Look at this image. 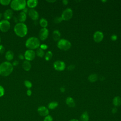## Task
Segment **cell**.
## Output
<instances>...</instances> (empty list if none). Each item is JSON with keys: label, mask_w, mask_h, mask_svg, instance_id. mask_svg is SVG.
<instances>
[{"label": "cell", "mask_w": 121, "mask_h": 121, "mask_svg": "<svg viewBox=\"0 0 121 121\" xmlns=\"http://www.w3.org/2000/svg\"><path fill=\"white\" fill-rule=\"evenodd\" d=\"M66 104L69 107L73 108L75 106L76 104L74 100L71 97H68L66 99Z\"/></svg>", "instance_id": "cell-15"}, {"label": "cell", "mask_w": 121, "mask_h": 121, "mask_svg": "<svg viewBox=\"0 0 121 121\" xmlns=\"http://www.w3.org/2000/svg\"><path fill=\"white\" fill-rule=\"evenodd\" d=\"M5 90L3 87L0 85V97L4 95Z\"/></svg>", "instance_id": "cell-32"}, {"label": "cell", "mask_w": 121, "mask_h": 121, "mask_svg": "<svg viewBox=\"0 0 121 121\" xmlns=\"http://www.w3.org/2000/svg\"><path fill=\"white\" fill-rule=\"evenodd\" d=\"M93 38L95 42L99 43L103 40L104 38V34L102 32L97 31L95 32L93 35Z\"/></svg>", "instance_id": "cell-12"}, {"label": "cell", "mask_w": 121, "mask_h": 121, "mask_svg": "<svg viewBox=\"0 0 121 121\" xmlns=\"http://www.w3.org/2000/svg\"><path fill=\"white\" fill-rule=\"evenodd\" d=\"M37 112L40 115L42 116H44L49 115V110L47 108L44 106H41L37 109Z\"/></svg>", "instance_id": "cell-13"}, {"label": "cell", "mask_w": 121, "mask_h": 121, "mask_svg": "<svg viewBox=\"0 0 121 121\" xmlns=\"http://www.w3.org/2000/svg\"><path fill=\"white\" fill-rule=\"evenodd\" d=\"M25 45L29 50H34L40 47V42L39 39L36 37H30L26 41Z\"/></svg>", "instance_id": "cell-3"}, {"label": "cell", "mask_w": 121, "mask_h": 121, "mask_svg": "<svg viewBox=\"0 0 121 121\" xmlns=\"http://www.w3.org/2000/svg\"><path fill=\"white\" fill-rule=\"evenodd\" d=\"M14 52L12 51L9 50L6 52L5 57L6 59L8 61H10L13 60V59L14 58Z\"/></svg>", "instance_id": "cell-19"}, {"label": "cell", "mask_w": 121, "mask_h": 121, "mask_svg": "<svg viewBox=\"0 0 121 121\" xmlns=\"http://www.w3.org/2000/svg\"><path fill=\"white\" fill-rule=\"evenodd\" d=\"M97 79H98V76L95 74H91L88 77V80L91 82L96 81L97 80Z\"/></svg>", "instance_id": "cell-26"}, {"label": "cell", "mask_w": 121, "mask_h": 121, "mask_svg": "<svg viewBox=\"0 0 121 121\" xmlns=\"http://www.w3.org/2000/svg\"><path fill=\"white\" fill-rule=\"evenodd\" d=\"M47 1L49 2H55V0H47Z\"/></svg>", "instance_id": "cell-46"}, {"label": "cell", "mask_w": 121, "mask_h": 121, "mask_svg": "<svg viewBox=\"0 0 121 121\" xmlns=\"http://www.w3.org/2000/svg\"><path fill=\"white\" fill-rule=\"evenodd\" d=\"M35 52L32 50H26L24 53V57L26 60L28 61L33 60L35 57Z\"/></svg>", "instance_id": "cell-8"}, {"label": "cell", "mask_w": 121, "mask_h": 121, "mask_svg": "<svg viewBox=\"0 0 121 121\" xmlns=\"http://www.w3.org/2000/svg\"><path fill=\"white\" fill-rule=\"evenodd\" d=\"M24 85L28 89H29L30 88H31L32 86V84L31 83V82H30V81L28 80H26L24 81Z\"/></svg>", "instance_id": "cell-28"}, {"label": "cell", "mask_w": 121, "mask_h": 121, "mask_svg": "<svg viewBox=\"0 0 121 121\" xmlns=\"http://www.w3.org/2000/svg\"><path fill=\"white\" fill-rule=\"evenodd\" d=\"M11 1L10 0H0V3L2 5L7 6L10 3Z\"/></svg>", "instance_id": "cell-29"}, {"label": "cell", "mask_w": 121, "mask_h": 121, "mask_svg": "<svg viewBox=\"0 0 121 121\" xmlns=\"http://www.w3.org/2000/svg\"><path fill=\"white\" fill-rule=\"evenodd\" d=\"M10 27V24L9 20L3 19L0 21V30L2 32H7Z\"/></svg>", "instance_id": "cell-7"}, {"label": "cell", "mask_w": 121, "mask_h": 121, "mask_svg": "<svg viewBox=\"0 0 121 121\" xmlns=\"http://www.w3.org/2000/svg\"><path fill=\"white\" fill-rule=\"evenodd\" d=\"M60 91L61 92L63 93V92H64L65 91V88L64 87H61L60 88Z\"/></svg>", "instance_id": "cell-41"}, {"label": "cell", "mask_w": 121, "mask_h": 121, "mask_svg": "<svg viewBox=\"0 0 121 121\" xmlns=\"http://www.w3.org/2000/svg\"><path fill=\"white\" fill-rule=\"evenodd\" d=\"M117 111H118V109H117V108L116 107H114L112 109V112L113 114H115V113H117Z\"/></svg>", "instance_id": "cell-36"}, {"label": "cell", "mask_w": 121, "mask_h": 121, "mask_svg": "<svg viewBox=\"0 0 121 121\" xmlns=\"http://www.w3.org/2000/svg\"><path fill=\"white\" fill-rule=\"evenodd\" d=\"M13 70V66L9 61H6L0 64V75L3 77L9 76Z\"/></svg>", "instance_id": "cell-1"}, {"label": "cell", "mask_w": 121, "mask_h": 121, "mask_svg": "<svg viewBox=\"0 0 121 121\" xmlns=\"http://www.w3.org/2000/svg\"><path fill=\"white\" fill-rule=\"evenodd\" d=\"M111 39L112 41H115L117 39V35H112L111 36Z\"/></svg>", "instance_id": "cell-35"}, {"label": "cell", "mask_w": 121, "mask_h": 121, "mask_svg": "<svg viewBox=\"0 0 121 121\" xmlns=\"http://www.w3.org/2000/svg\"><path fill=\"white\" fill-rule=\"evenodd\" d=\"M71 46L70 42L65 39H60L57 43L58 47L60 49L64 51H66L69 50Z\"/></svg>", "instance_id": "cell-5"}, {"label": "cell", "mask_w": 121, "mask_h": 121, "mask_svg": "<svg viewBox=\"0 0 121 121\" xmlns=\"http://www.w3.org/2000/svg\"><path fill=\"white\" fill-rule=\"evenodd\" d=\"M43 121H53V118L52 116L48 115L44 117Z\"/></svg>", "instance_id": "cell-31"}, {"label": "cell", "mask_w": 121, "mask_h": 121, "mask_svg": "<svg viewBox=\"0 0 121 121\" xmlns=\"http://www.w3.org/2000/svg\"><path fill=\"white\" fill-rule=\"evenodd\" d=\"M26 94L28 96H31V95H32V91L31 90L29 89H28L26 91Z\"/></svg>", "instance_id": "cell-39"}, {"label": "cell", "mask_w": 121, "mask_h": 121, "mask_svg": "<svg viewBox=\"0 0 121 121\" xmlns=\"http://www.w3.org/2000/svg\"><path fill=\"white\" fill-rule=\"evenodd\" d=\"M52 57V53L51 51H48L45 54V59L47 60H50Z\"/></svg>", "instance_id": "cell-27"}, {"label": "cell", "mask_w": 121, "mask_h": 121, "mask_svg": "<svg viewBox=\"0 0 121 121\" xmlns=\"http://www.w3.org/2000/svg\"><path fill=\"white\" fill-rule=\"evenodd\" d=\"M58 105H59V104H58V102H57L56 101H53V102H50L48 104V107L49 109L53 110V109H55L58 106Z\"/></svg>", "instance_id": "cell-23"}, {"label": "cell", "mask_w": 121, "mask_h": 121, "mask_svg": "<svg viewBox=\"0 0 121 121\" xmlns=\"http://www.w3.org/2000/svg\"><path fill=\"white\" fill-rule=\"evenodd\" d=\"M18 20L20 22V23H23L24 22L26 18V15L25 13L22 11L20 12L18 16Z\"/></svg>", "instance_id": "cell-20"}, {"label": "cell", "mask_w": 121, "mask_h": 121, "mask_svg": "<svg viewBox=\"0 0 121 121\" xmlns=\"http://www.w3.org/2000/svg\"><path fill=\"white\" fill-rule=\"evenodd\" d=\"M2 14L1 13H0V19L1 18V17H2Z\"/></svg>", "instance_id": "cell-47"}, {"label": "cell", "mask_w": 121, "mask_h": 121, "mask_svg": "<svg viewBox=\"0 0 121 121\" xmlns=\"http://www.w3.org/2000/svg\"><path fill=\"white\" fill-rule=\"evenodd\" d=\"M112 103L115 107L119 106L121 104V98L119 96L114 97L112 100Z\"/></svg>", "instance_id": "cell-21"}, {"label": "cell", "mask_w": 121, "mask_h": 121, "mask_svg": "<svg viewBox=\"0 0 121 121\" xmlns=\"http://www.w3.org/2000/svg\"><path fill=\"white\" fill-rule=\"evenodd\" d=\"M49 35V31L46 28H42L39 33V37L40 40L44 41L47 39Z\"/></svg>", "instance_id": "cell-10"}, {"label": "cell", "mask_w": 121, "mask_h": 121, "mask_svg": "<svg viewBox=\"0 0 121 121\" xmlns=\"http://www.w3.org/2000/svg\"><path fill=\"white\" fill-rule=\"evenodd\" d=\"M52 38L55 41H59L60 38V33L58 30H55L52 35Z\"/></svg>", "instance_id": "cell-18"}, {"label": "cell", "mask_w": 121, "mask_h": 121, "mask_svg": "<svg viewBox=\"0 0 121 121\" xmlns=\"http://www.w3.org/2000/svg\"><path fill=\"white\" fill-rule=\"evenodd\" d=\"M18 63H19V61L17 60H15L14 61H13L12 64L13 66H16L18 64Z\"/></svg>", "instance_id": "cell-37"}, {"label": "cell", "mask_w": 121, "mask_h": 121, "mask_svg": "<svg viewBox=\"0 0 121 121\" xmlns=\"http://www.w3.org/2000/svg\"><path fill=\"white\" fill-rule=\"evenodd\" d=\"M69 121H79L77 120V119H71V120H69Z\"/></svg>", "instance_id": "cell-45"}, {"label": "cell", "mask_w": 121, "mask_h": 121, "mask_svg": "<svg viewBox=\"0 0 121 121\" xmlns=\"http://www.w3.org/2000/svg\"><path fill=\"white\" fill-rule=\"evenodd\" d=\"M62 3L64 4V5H67L68 3V1L67 0H64L62 1Z\"/></svg>", "instance_id": "cell-43"}, {"label": "cell", "mask_w": 121, "mask_h": 121, "mask_svg": "<svg viewBox=\"0 0 121 121\" xmlns=\"http://www.w3.org/2000/svg\"><path fill=\"white\" fill-rule=\"evenodd\" d=\"M74 66L73 65H70L68 67V69L69 70H72L74 69Z\"/></svg>", "instance_id": "cell-38"}, {"label": "cell", "mask_w": 121, "mask_h": 121, "mask_svg": "<svg viewBox=\"0 0 121 121\" xmlns=\"http://www.w3.org/2000/svg\"><path fill=\"white\" fill-rule=\"evenodd\" d=\"M38 4L37 0H28L26 1V5L28 7L31 9H33L35 8Z\"/></svg>", "instance_id": "cell-16"}, {"label": "cell", "mask_w": 121, "mask_h": 121, "mask_svg": "<svg viewBox=\"0 0 121 121\" xmlns=\"http://www.w3.org/2000/svg\"><path fill=\"white\" fill-rule=\"evenodd\" d=\"M23 11V12H24V13H25L26 14V13H27V12H28V10L26 8H25V9L23 10V11Z\"/></svg>", "instance_id": "cell-42"}, {"label": "cell", "mask_w": 121, "mask_h": 121, "mask_svg": "<svg viewBox=\"0 0 121 121\" xmlns=\"http://www.w3.org/2000/svg\"></svg>", "instance_id": "cell-48"}, {"label": "cell", "mask_w": 121, "mask_h": 121, "mask_svg": "<svg viewBox=\"0 0 121 121\" xmlns=\"http://www.w3.org/2000/svg\"><path fill=\"white\" fill-rule=\"evenodd\" d=\"M39 24L43 28H46L48 26V21L45 18H42L39 21Z\"/></svg>", "instance_id": "cell-24"}, {"label": "cell", "mask_w": 121, "mask_h": 121, "mask_svg": "<svg viewBox=\"0 0 121 121\" xmlns=\"http://www.w3.org/2000/svg\"><path fill=\"white\" fill-rule=\"evenodd\" d=\"M29 17L33 20L36 21L39 18V14L35 9H30L28 11Z\"/></svg>", "instance_id": "cell-11"}, {"label": "cell", "mask_w": 121, "mask_h": 121, "mask_svg": "<svg viewBox=\"0 0 121 121\" xmlns=\"http://www.w3.org/2000/svg\"><path fill=\"white\" fill-rule=\"evenodd\" d=\"M22 68L26 71H29L31 68V64L28 60H24L22 63Z\"/></svg>", "instance_id": "cell-17"}, {"label": "cell", "mask_w": 121, "mask_h": 121, "mask_svg": "<svg viewBox=\"0 0 121 121\" xmlns=\"http://www.w3.org/2000/svg\"><path fill=\"white\" fill-rule=\"evenodd\" d=\"M62 19L61 18V17H55L54 19V23H56V24H58V23H60L62 21Z\"/></svg>", "instance_id": "cell-30"}, {"label": "cell", "mask_w": 121, "mask_h": 121, "mask_svg": "<svg viewBox=\"0 0 121 121\" xmlns=\"http://www.w3.org/2000/svg\"><path fill=\"white\" fill-rule=\"evenodd\" d=\"M53 67L56 70L62 71L65 68V64L63 61L57 60L54 62Z\"/></svg>", "instance_id": "cell-9"}, {"label": "cell", "mask_w": 121, "mask_h": 121, "mask_svg": "<svg viewBox=\"0 0 121 121\" xmlns=\"http://www.w3.org/2000/svg\"><path fill=\"white\" fill-rule=\"evenodd\" d=\"M13 19H14V21H15L16 23H17V21H18V18H17V17H13Z\"/></svg>", "instance_id": "cell-44"}, {"label": "cell", "mask_w": 121, "mask_h": 121, "mask_svg": "<svg viewBox=\"0 0 121 121\" xmlns=\"http://www.w3.org/2000/svg\"><path fill=\"white\" fill-rule=\"evenodd\" d=\"M73 16V11L70 8L65 9L61 14V18L63 20L67 21L71 18Z\"/></svg>", "instance_id": "cell-6"}, {"label": "cell", "mask_w": 121, "mask_h": 121, "mask_svg": "<svg viewBox=\"0 0 121 121\" xmlns=\"http://www.w3.org/2000/svg\"><path fill=\"white\" fill-rule=\"evenodd\" d=\"M10 7L14 10H23L26 8V1L25 0H13L10 3Z\"/></svg>", "instance_id": "cell-4"}, {"label": "cell", "mask_w": 121, "mask_h": 121, "mask_svg": "<svg viewBox=\"0 0 121 121\" xmlns=\"http://www.w3.org/2000/svg\"><path fill=\"white\" fill-rule=\"evenodd\" d=\"M89 115L88 112L86 111L83 112L80 116L79 121H89Z\"/></svg>", "instance_id": "cell-22"}, {"label": "cell", "mask_w": 121, "mask_h": 121, "mask_svg": "<svg viewBox=\"0 0 121 121\" xmlns=\"http://www.w3.org/2000/svg\"><path fill=\"white\" fill-rule=\"evenodd\" d=\"M5 48L2 45L0 44V54H2L4 52Z\"/></svg>", "instance_id": "cell-34"}, {"label": "cell", "mask_w": 121, "mask_h": 121, "mask_svg": "<svg viewBox=\"0 0 121 121\" xmlns=\"http://www.w3.org/2000/svg\"><path fill=\"white\" fill-rule=\"evenodd\" d=\"M14 31L16 35L20 37L25 36L27 34V27L24 23H17L14 27Z\"/></svg>", "instance_id": "cell-2"}, {"label": "cell", "mask_w": 121, "mask_h": 121, "mask_svg": "<svg viewBox=\"0 0 121 121\" xmlns=\"http://www.w3.org/2000/svg\"><path fill=\"white\" fill-rule=\"evenodd\" d=\"M35 54L37 56H38L40 58L43 57L45 55L44 51L43 50H42V49H41L40 47H39L37 49V50L36 51V52H35Z\"/></svg>", "instance_id": "cell-25"}, {"label": "cell", "mask_w": 121, "mask_h": 121, "mask_svg": "<svg viewBox=\"0 0 121 121\" xmlns=\"http://www.w3.org/2000/svg\"><path fill=\"white\" fill-rule=\"evenodd\" d=\"M18 58L20 59V60H24V59H25L24 55H23V54H20L18 55Z\"/></svg>", "instance_id": "cell-40"}, {"label": "cell", "mask_w": 121, "mask_h": 121, "mask_svg": "<svg viewBox=\"0 0 121 121\" xmlns=\"http://www.w3.org/2000/svg\"><path fill=\"white\" fill-rule=\"evenodd\" d=\"M41 49H42V50H43V51L45 50H46L47 48H48V46L46 44H40V46L39 47Z\"/></svg>", "instance_id": "cell-33"}, {"label": "cell", "mask_w": 121, "mask_h": 121, "mask_svg": "<svg viewBox=\"0 0 121 121\" xmlns=\"http://www.w3.org/2000/svg\"><path fill=\"white\" fill-rule=\"evenodd\" d=\"M13 15V12L10 9H8L5 11L3 13V17L5 20H9L10 19Z\"/></svg>", "instance_id": "cell-14"}]
</instances>
